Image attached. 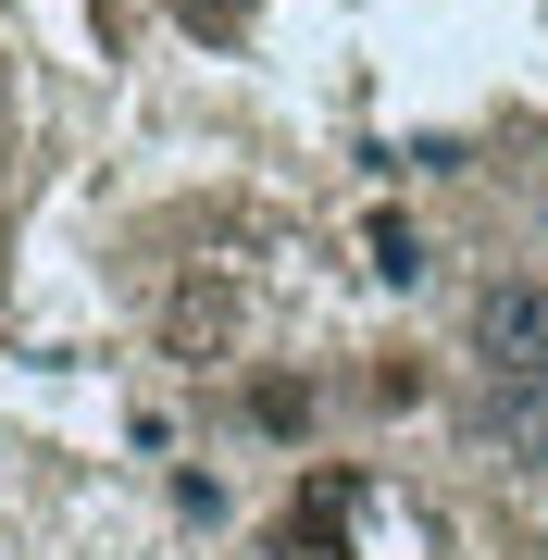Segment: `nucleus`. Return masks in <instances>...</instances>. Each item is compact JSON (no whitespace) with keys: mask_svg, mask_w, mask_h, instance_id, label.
Here are the masks:
<instances>
[{"mask_svg":"<svg viewBox=\"0 0 548 560\" xmlns=\"http://www.w3.org/2000/svg\"><path fill=\"white\" fill-rule=\"evenodd\" d=\"M362 511H374V474L349 460H312L275 511V560H362Z\"/></svg>","mask_w":548,"mask_h":560,"instance_id":"1","label":"nucleus"},{"mask_svg":"<svg viewBox=\"0 0 548 560\" xmlns=\"http://www.w3.org/2000/svg\"><path fill=\"white\" fill-rule=\"evenodd\" d=\"M474 361L487 374H548V287L536 275H511V287L474 300Z\"/></svg>","mask_w":548,"mask_h":560,"instance_id":"2","label":"nucleus"},{"mask_svg":"<svg viewBox=\"0 0 548 560\" xmlns=\"http://www.w3.org/2000/svg\"><path fill=\"white\" fill-rule=\"evenodd\" d=\"M249 423H263V436H300V423H312V386L300 374H263V386H249Z\"/></svg>","mask_w":548,"mask_h":560,"instance_id":"3","label":"nucleus"},{"mask_svg":"<svg viewBox=\"0 0 548 560\" xmlns=\"http://www.w3.org/2000/svg\"><path fill=\"white\" fill-rule=\"evenodd\" d=\"M374 275H386V287H411V275H424V237H411L399 212H374Z\"/></svg>","mask_w":548,"mask_h":560,"instance_id":"4","label":"nucleus"},{"mask_svg":"<svg viewBox=\"0 0 548 560\" xmlns=\"http://www.w3.org/2000/svg\"><path fill=\"white\" fill-rule=\"evenodd\" d=\"M187 25H200V38H249V13H263V0H175Z\"/></svg>","mask_w":548,"mask_h":560,"instance_id":"5","label":"nucleus"}]
</instances>
